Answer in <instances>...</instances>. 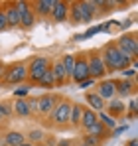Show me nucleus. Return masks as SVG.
Listing matches in <instances>:
<instances>
[{"instance_id":"40","label":"nucleus","mask_w":138,"mask_h":146,"mask_svg":"<svg viewBox=\"0 0 138 146\" xmlns=\"http://www.w3.org/2000/svg\"><path fill=\"white\" fill-rule=\"evenodd\" d=\"M20 146H34V144H32V142H22Z\"/></svg>"},{"instance_id":"3","label":"nucleus","mask_w":138,"mask_h":146,"mask_svg":"<svg viewBox=\"0 0 138 146\" xmlns=\"http://www.w3.org/2000/svg\"><path fill=\"white\" fill-rule=\"evenodd\" d=\"M4 81L6 83H22L28 79V65L26 63H14V65H8L4 67V73H2Z\"/></svg>"},{"instance_id":"4","label":"nucleus","mask_w":138,"mask_h":146,"mask_svg":"<svg viewBox=\"0 0 138 146\" xmlns=\"http://www.w3.org/2000/svg\"><path fill=\"white\" fill-rule=\"evenodd\" d=\"M69 111H71V103L69 101H57V105L53 107V111L49 113V117H51V122L55 124V126H63V124H67L69 122Z\"/></svg>"},{"instance_id":"8","label":"nucleus","mask_w":138,"mask_h":146,"mask_svg":"<svg viewBox=\"0 0 138 146\" xmlns=\"http://www.w3.org/2000/svg\"><path fill=\"white\" fill-rule=\"evenodd\" d=\"M14 6H16L18 14H20V26H24V28L34 26L36 16H34V10L30 8V4L28 2H14Z\"/></svg>"},{"instance_id":"19","label":"nucleus","mask_w":138,"mask_h":146,"mask_svg":"<svg viewBox=\"0 0 138 146\" xmlns=\"http://www.w3.org/2000/svg\"><path fill=\"white\" fill-rule=\"evenodd\" d=\"M83 105L81 103H75V105H71V111H69V122L73 124V126H79V122H81V115H83Z\"/></svg>"},{"instance_id":"18","label":"nucleus","mask_w":138,"mask_h":146,"mask_svg":"<svg viewBox=\"0 0 138 146\" xmlns=\"http://www.w3.org/2000/svg\"><path fill=\"white\" fill-rule=\"evenodd\" d=\"M97 121H99V119H97V113H95V111H91V109H83V115H81V122H79V124H81L85 130H89Z\"/></svg>"},{"instance_id":"28","label":"nucleus","mask_w":138,"mask_h":146,"mask_svg":"<svg viewBox=\"0 0 138 146\" xmlns=\"http://www.w3.org/2000/svg\"><path fill=\"white\" fill-rule=\"evenodd\" d=\"M128 109H130L128 119H136V111H138V101H136V99H132V101L128 103Z\"/></svg>"},{"instance_id":"37","label":"nucleus","mask_w":138,"mask_h":146,"mask_svg":"<svg viewBox=\"0 0 138 146\" xmlns=\"http://www.w3.org/2000/svg\"><path fill=\"white\" fill-rule=\"evenodd\" d=\"M28 93H30V87H22V89L14 91V95H16V97H24V95H28Z\"/></svg>"},{"instance_id":"39","label":"nucleus","mask_w":138,"mask_h":146,"mask_svg":"<svg viewBox=\"0 0 138 146\" xmlns=\"http://www.w3.org/2000/svg\"><path fill=\"white\" fill-rule=\"evenodd\" d=\"M128 146H136V140H134V138H132V140H130V142H128Z\"/></svg>"},{"instance_id":"20","label":"nucleus","mask_w":138,"mask_h":146,"mask_svg":"<svg viewBox=\"0 0 138 146\" xmlns=\"http://www.w3.org/2000/svg\"><path fill=\"white\" fill-rule=\"evenodd\" d=\"M4 142H6V146H20L22 142H26V138H24L22 132H18V130H10V132L6 134Z\"/></svg>"},{"instance_id":"33","label":"nucleus","mask_w":138,"mask_h":146,"mask_svg":"<svg viewBox=\"0 0 138 146\" xmlns=\"http://www.w3.org/2000/svg\"><path fill=\"white\" fill-rule=\"evenodd\" d=\"M95 85H97V81H95V79H91V77L79 83V87H81V89H89V87H95Z\"/></svg>"},{"instance_id":"30","label":"nucleus","mask_w":138,"mask_h":146,"mask_svg":"<svg viewBox=\"0 0 138 146\" xmlns=\"http://www.w3.org/2000/svg\"><path fill=\"white\" fill-rule=\"evenodd\" d=\"M99 32H101V26H93V28H89V30H87L85 34H81V36H83V40H87V38H93V36L99 34Z\"/></svg>"},{"instance_id":"14","label":"nucleus","mask_w":138,"mask_h":146,"mask_svg":"<svg viewBox=\"0 0 138 146\" xmlns=\"http://www.w3.org/2000/svg\"><path fill=\"white\" fill-rule=\"evenodd\" d=\"M77 8H79V14H81V22H91L97 14V6L93 2H77Z\"/></svg>"},{"instance_id":"31","label":"nucleus","mask_w":138,"mask_h":146,"mask_svg":"<svg viewBox=\"0 0 138 146\" xmlns=\"http://www.w3.org/2000/svg\"><path fill=\"white\" fill-rule=\"evenodd\" d=\"M134 75H136V69H134V67H126V69H122V79H126V81L132 79Z\"/></svg>"},{"instance_id":"27","label":"nucleus","mask_w":138,"mask_h":146,"mask_svg":"<svg viewBox=\"0 0 138 146\" xmlns=\"http://www.w3.org/2000/svg\"><path fill=\"white\" fill-rule=\"evenodd\" d=\"M67 18H71V22H75V24H79V22H81V14H79L77 2L69 4V16H67Z\"/></svg>"},{"instance_id":"11","label":"nucleus","mask_w":138,"mask_h":146,"mask_svg":"<svg viewBox=\"0 0 138 146\" xmlns=\"http://www.w3.org/2000/svg\"><path fill=\"white\" fill-rule=\"evenodd\" d=\"M49 71H51V75H53V81H55V85H65V83L69 81L67 73H65L63 65H61V59H55V61L49 65Z\"/></svg>"},{"instance_id":"22","label":"nucleus","mask_w":138,"mask_h":146,"mask_svg":"<svg viewBox=\"0 0 138 146\" xmlns=\"http://www.w3.org/2000/svg\"><path fill=\"white\" fill-rule=\"evenodd\" d=\"M14 111H16L20 117H30V115H32V111H30L26 99H16V101H14Z\"/></svg>"},{"instance_id":"41","label":"nucleus","mask_w":138,"mask_h":146,"mask_svg":"<svg viewBox=\"0 0 138 146\" xmlns=\"http://www.w3.org/2000/svg\"><path fill=\"white\" fill-rule=\"evenodd\" d=\"M34 146H46V144H42V142H40V144H34Z\"/></svg>"},{"instance_id":"12","label":"nucleus","mask_w":138,"mask_h":146,"mask_svg":"<svg viewBox=\"0 0 138 146\" xmlns=\"http://www.w3.org/2000/svg\"><path fill=\"white\" fill-rule=\"evenodd\" d=\"M51 18L55 20V22H65L69 16V4L67 2H57L55 0V4H53V8H51Z\"/></svg>"},{"instance_id":"24","label":"nucleus","mask_w":138,"mask_h":146,"mask_svg":"<svg viewBox=\"0 0 138 146\" xmlns=\"http://www.w3.org/2000/svg\"><path fill=\"white\" fill-rule=\"evenodd\" d=\"M87 132H89L91 136H95L97 140H101V138H105V136H107V128H105V126H103V124H101L99 121L95 122V124H93V126L89 128V130H87Z\"/></svg>"},{"instance_id":"9","label":"nucleus","mask_w":138,"mask_h":146,"mask_svg":"<svg viewBox=\"0 0 138 146\" xmlns=\"http://www.w3.org/2000/svg\"><path fill=\"white\" fill-rule=\"evenodd\" d=\"M97 87V95L103 99L105 103L107 101H111V99H115L116 95V89H115V81L113 79H103L99 85H95Z\"/></svg>"},{"instance_id":"29","label":"nucleus","mask_w":138,"mask_h":146,"mask_svg":"<svg viewBox=\"0 0 138 146\" xmlns=\"http://www.w3.org/2000/svg\"><path fill=\"white\" fill-rule=\"evenodd\" d=\"M42 138H44V132H42V130H32V132H30V142H32V144H34V142H40Z\"/></svg>"},{"instance_id":"10","label":"nucleus","mask_w":138,"mask_h":146,"mask_svg":"<svg viewBox=\"0 0 138 146\" xmlns=\"http://www.w3.org/2000/svg\"><path fill=\"white\" fill-rule=\"evenodd\" d=\"M57 101H59V99L55 97V95H51V93L42 95V97L38 99V113H40V115H49V113L53 111V107L57 105Z\"/></svg>"},{"instance_id":"35","label":"nucleus","mask_w":138,"mask_h":146,"mask_svg":"<svg viewBox=\"0 0 138 146\" xmlns=\"http://www.w3.org/2000/svg\"><path fill=\"white\" fill-rule=\"evenodd\" d=\"M126 130H128V126H126V124L115 126V128H113V136H120V134H122V132H126Z\"/></svg>"},{"instance_id":"2","label":"nucleus","mask_w":138,"mask_h":146,"mask_svg":"<svg viewBox=\"0 0 138 146\" xmlns=\"http://www.w3.org/2000/svg\"><path fill=\"white\" fill-rule=\"evenodd\" d=\"M115 46L120 49L126 57L136 59V55H138V40H136L134 34H124V36H120V38L115 42Z\"/></svg>"},{"instance_id":"34","label":"nucleus","mask_w":138,"mask_h":146,"mask_svg":"<svg viewBox=\"0 0 138 146\" xmlns=\"http://www.w3.org/2000/svg\"><path fill=\"white\" fill-rule=\"evenodd\" d=\"M8 28V22H6V14H4V8H0V32H4Z\"/></svg>"},{"instance_id":"26","label":"nucleus","mask_w":138,"mask_h":146,"mask_svg":"<svg viewBox=\"0 0 138 146\" xmlns=\"http://www.w3.org/2000/svg\"><path fill=\"white\" fill-rule=\"evenodd\" d=\"M97 119H99V122H101V124H103L105 128H111V130H113V128L116 126V121L113 119V117H109V115H107L105 111H101V113L97 115Z\"/></svg>"},{"instance_id":"25","label":"nucleus","mask_w":138,"mask_h":146,"mask_svg":"<svg viewBox=\"0 0 138 146\" xmlns=\"http://www.w3.org/2000/svg\"><path fill=\"white\" fill-rule=\"evenodd\" d=\"M38 85L40 87H46V89H51V87H55V81H53V75H51V71L47 69L40 79H38Z\"/></svg>"},{"instance_id":"23","label":"nucleus","mask_w":138,"mask_h":146,"mask_svg":"<svg viewBox=\"0 0 138 146\" xmlns=\"http://www.w3.org/2000/svg\"><path fill=\"white\" fill-rule=\"evenodd\" d=\"M61 65H63V69H65V73H67V77L71 79L73 65H75V55H73V53H65V55L61 57Z\"/></svg>"},{"instance_id":"5","label":"nucleus","mask_w":138,"mask_h":146,"mask_svg":"<svg viewBox=\"0 0 138 146\" xmlns=\"http://www.w3.org/2000/svg\"><path fill=\"white\" fill-rule=\"evenodd\" d=\"M47 69H49V59H47V57H44V55L34 57V59L30 61V65H28V77H30V81L38 83V79H40Z\"/></svg>"},{"instance_id":"17","label":"nucleus","mask_w":138,"mask_h":146,"mask_svg":"<svg viewBox=\"0 0 138 146\" xmlns=\"http://www.w3.org/2000/svg\"><path fill=\"white\" fill-rule=\"evenodd\" d=\"M4 14H6V22H8V28H14V26H20V14L14 6V2L8 4V8H4Z\"/></svg>"},{"instance_id":"21","label":"nucleus","mask_w":138,"mask_h":146,"mask_svg":"<svg viewBox=\"0 0 138 146\" xmlns=\"http://www.w3.org/2000/svg\"><path fill=\"white\" fill-rule=\"evenodd\" d=\"M53 4H55V0H40V2H36V12L40 16H47L51 12Z\"/></svg>"},{"instance_id":"16","label":"nucleus","mask_w":138,"mask_h":146,"mask_svg":"<svg viewBox=\"0 0 138 146\" xmlns=\"http://www.w3.org/2000/svg\"><path fill=\"white\" fill-rule=\"evenodd\" d=\"M124 111H126V103L122 101V99H111L109 101V117H113V119H116V117H120V115H124Z\"/></svg>"},{"instance_id":"1","label":"nucleus","mask_w":138,"mask_h":146,"mask_svg":"<svg viewBox=\"0 0 138 146\" xmlns=\"http://www.w3.org/2000/svg\"><path fill=\"white\" fill-rule=\"evenodd\" d=\"M101 59H103L107 71H109V69H111V71H122V69L130 67V63H132V59L126 57V55L116 48L115 44H107V46H105Z\"/></svg>"},{"instance_id":"13","label":"nucleus","mask_w":138,"mask_h":146,"mask_svg":"<svg viewBox=\"0 0 138 146\" xmlns=\"http://www.w3.org/2000/svg\"><path fill=\"white\" fill-rule=\"evenodd\" d=\"M85 101H87V105H89L87 109H91L95 113H101V111H105V107H107V103L99 97L97 93H93V91H87V93H85Z\"/></svg>"},{"instance_id":"7","label":"nucleus","mask_w":138,"mask_h":146,"mask_svg":"<svg viewBox=\"0 0 138 146\" xmlns=\"http://www.w3.org/2000/svg\"><path fill=\"white\" fill-rule=\"evenodd\" d=\"M87 63H89V75H91V79H103L105 75H107V67H105V63H103V59H101V53H91V57L87 59Z\"/></svg>"},{"instance_id":"38","label":"nucleus","mask_w":138,"mask_h":146,"mask_svg":"<svg viewBox=\"0 0 138 146\" xmlns=\"http://www.w3.org/2000/svg\"><path fill=\"white\" fill-rule=\"evenodd\" d=\"M2 73H4V63L0 61V77H2Z\"/></svg>"},{"instance_id":"15","label":"nucleus","mask_w":138,"mask_h":146,"mask_svg":"<svg viewBox=\"0 0 138 146\" xmlns=\"http://www.w3.org/2000/svg\"><path fill=\"white\" fill-rule=\"evenodd\" d=\"M136 85L132 83V81H126V79H118V81H115V89L116 93L120 95V97H130L136 89H134Z\"/></svg>"},{"instance_id":"32","label":"nucleus","mask_w":138,"mask_h":146,"mask_svg":"<svg viewBox=\"0 0 138 146\" xmlns=\"http://www.w3.org/2000/svg\"><path fill=\"white\" fill-rule=\"evenodd\" d=\"M99 142H101V140H97L91 134H87V136L83 138V144H87V146H99Z\"/></svg>"},{"instance_id":"36","label":"nucleus","mask_w":138,"mask_h":146,"mask_svg":"<svg viewBox=\"0 0 138 146\" xmlns=\"http://www.w3.org/2000/svg\"><path fill=\"white\" fill-rule=\"evenodd\" d=\"M28 101V107L32 113H38V99H26Z\"/></svg>"},{"instance_id":"6","label":"nucleus","mask_w":138,"mask_h":146,"mask_svg":"<svg viewBox=\"0 0 138 146\" xmlns=\"http://www.w3.org/2000/svg\"><path fill=\"white\" fill-rule=\"evenodd\" d=\"M89 63H87V57L85 53H79L75 57V65H73V73H71V81L75 83H81L85 79H89Z\"/></svg>"},{"instance_id":"42","label":"nucleus","mask_w":138,"mask_h":146,"mask_svg":"<svg viewBox=\"0 0 138 146\" xmlns=\"http://www.w3.org/2000/svg\"><path fill=\"white\" fill-rule=\"evenodd\" d=\"M81 146H87V144H81Z\"/></svg>"}]
</instances>
